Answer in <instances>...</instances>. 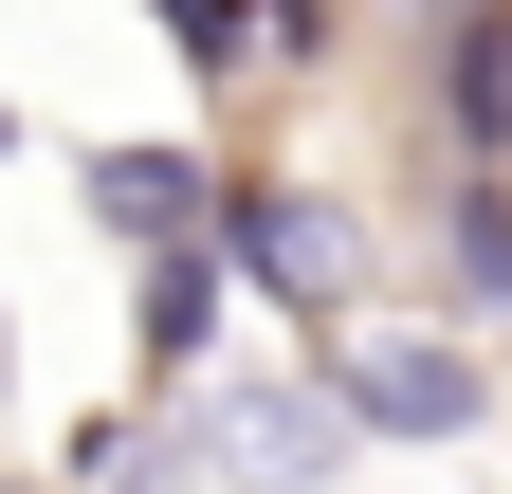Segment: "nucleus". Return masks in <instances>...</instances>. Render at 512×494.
<instances>
[{
	"mask_svg": "<svg viewBox=\"0 0 512 494\" xmlns=\"http://www.w3.org/2000/svg\"><path fill=\"white\" fill-rule=\"evenodd\" d=\"M165 19V55H183V92H238L256 74V0H147Z\"/></svg>",
	"mask_w": 512,
	"mask_h": 494,
	"instance_id": "nucleus-8",
	"label": "nucleus"
},
{
	"mask_svg": "<svg viewBox=\"0 0 512 494\" xmlns=\"http://www.w3.org/2000/svg\"><path fill=\"white\" fill-rule=\"evenodd\" d=\"M0 385H19V330H0Z\"/></svg>",
	"mask_w": 512,
	"mask_h": 494,
	"instance_id": "nucleus-10",
	"label": "nucleus"
},
{
	"mask_svg": "<svg viewBox=\"0 0 512 494\" xmlns=\"http://www.w3.org/2000/svg\"><path fill=\"white\" fill-rule=\"evenodd\" d=\"M0 494H19V476H0Z\"/></svg>",
	"mask_w": 512,
	"mask_h": 494,
	"instance_id": "nucleus-12",
	"label": "nucleus"
},
{
	"mask_svg": "<svg viewBox=\"0 0 512 494\" xmlns=\"http://www.w3.org/2000/svg\"><path fill=\"white\" fill-rule=\"evenodd\" d=\"M439 257H458L476 312H512V165H458V202H439Z\"/></svg>",
	"mask_w": 512,
	"mask_h": 494,
	"instance_id": "nucleus-7",
	"label": "nucleus"
},
{
	"mask_svg": "<svg viewBox=\"0 0 512 494\" xmlns=\"http://www.w3.org/2000/svg\"><path fill=\"white\" fill-rule=\"evenodd\" d=\"M330 403H348V440H476L494 366L458 330H330Z\"/></svg>",
	"mask_w": 512,
	"mask_h": 494,
	"instance_id": "nucleus-3",
	"label": "nucleus"
},
{
	"mask_svg": "<svg viewBox=\"0 0 512 494\" xmlns=\"http://www.w3.org/2000/svg\"><path fill=\"white\" fill-rule=\"evenodd\" d=\"M439 129H458V165H512V0L439 19Z\"/></svg>",
	"mask_w": 512,
	"mask_h": 494,
	"instance_id": "nucleus-5",
	"label": "nucleus"
},
{
	"mask_svg": "<svg viewBox=\"0 0 512 494\" xmlns=\"http://www.w3.org/2000/svg\"><path fill=\"white\" fill-rule=\"evenodd\" d=\"M202 202H220L202 147H92V165H74V220L128 238V257H147V238H202Z\"/></svg>",
	"mask_w": 512,
	"mask_h": 494,
	"instance_id": "nucleus-4",
	"label": "nucleus"
},
{
	"mask_svg": "<svg viewBox=\"0 0 512 494\" xmlns=\"http://www.w3.org/2000/svg\"><path fill=\"white\" fill-rule=\"evenodd\" d=\"M220 238H147V275H128V330H147V366H165V385H183V366H202L220 348Z\"/></svg>",
	"mask_w": 512,
	"mask_h": 494,
	"instance_id": "nucleus-6",
	"label": "nucleus"
},
{
	"mask_svg": "<svg viewBox=\"0 0 512 494\" xmlns=\"http://www.w3.org/2000/svg\"><path fill=\"white\" fill-rule=\"evenodd\" d=\"M421 19H458V0H421Z\"/></svg>",
	"mask_w": 512,
	"mask_h": 494,
	"instance_id": "nucleus-11",
	"label": "nucleus"
},
{
	"mask_svg": "<svg viewBox=\"0 0 512 494\" xmlns=\"http://www.w3.org/2000/svg\"><path fill=\"white\" fill-rule=\"evenodd\" d=\"M183 476H220V494H311V476H348L330 366H311V385H202V403H183Z\"/></svg>",
	"mask_w": 512,
	"mask_h": 494,
	"instance_id": "nucleus-2",
	"label": "nucleus"
},
{
	"mask_svg": "<svg viewBox=\"0 0 512 494\" xmlns=\"http://www.w3.org/2000/svg\"><path fill=\"white\" fill-rule=\"evenodd\" d=\"M202 238H220L238 293H275L293 330H348V312H366V220L330 202V183H220Z\"/></svg>",
	"mask_w": 512,
	"mask_h": 494,
	"instance_id": "nucleus-1",
	"label": "nucleus"
},
{
	"mask_svg": "<svg viewBox=\"0 0 512 494\" xmlns=\"http://www.w3.org/2000/svg\"><path fill=\"white\" fill-rule=\"evenodd\" d=\"M0 165H19V110H0Z\"/></svg>",
	"mask_w": 512,
	"mask_h": 494,
	"instance_id": "nucleus-9",
	"label": "nucleus"
}]
</instances>
